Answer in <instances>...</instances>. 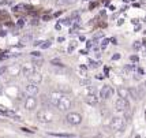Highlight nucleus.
Masks as SVG:
<instances>
[{
	"mask_svg": "<svg viewBox=\"0 0 146 138\" xmlns=\"http://www.w3.org/2000/svg\"><path fill=\"white\" fill-rule=\"evenodd\" d=\"M48 135H52V137L56 138H74L72 134H66V133H48Z\"/></svg>",
	"mask_w": 146,
	"mask_h": 138,
	"instance_id": "obj_14",
	"label": "nucleus"
},
{
	"mask_svg": "<svg viewBox=\"0 0 146 138\" xmlns=\"http://www.w3.org/2000/svg\"><path fill=\"white\" fill-rule=\"evenodd\" d=\"M112 59H113V60H116V59H120V53H115L113 56H112Z\"/></svg>",
	"mask_w": 146,
	"mask_h": 138,
	"instance_id": "obj_26",
	"label": "nucleus"
},
{
	"mask_svg": "<svg viewBox=\"0 0 146 138\" xmlns=\"http://www.w3.org/2000/svg\"><path fill=\"white\" fill-rule=\"evenodd\" d=\"M79 73H81L82 75H86V74H88V67H86L85 64H81V66H79Z\"/></svg>",
	"mask_w": 146,
	"mask_h": 138,
	"instance_id": "obj_18",
	"label": "nucleus"
},
{
	"mask_svg": "<svg viewBox=\"0 0 146 138\" xmlns=\"http://www.w3.org/2000/svg\"><path fill=\"white\" fill-rule=\"evenodd\" d=\"M27 79H29V82L38 85V83H41V82H42V74H41V73H38V71H34L30 77H27Z\"/></svg>",
	"mask_w": 146,
	"mask_h": 138,
	"instance_id": "obj_11",
	"label": "nucleus"
},
{
	"mask_svg": "<svg viewBox=\"0 0 146 138\" xmlns=\"http://www.w3.org/2000/svg\"><path fill=\"white\" fill-rule=\"evenodd\" d=\"M76 0H55V4L56 6H70V4H74Z\"/></svg>",
	"mask_w": 146,
	"mask_h": 138,
	"instance_id": "obj_15",
	"label": "nucleus"
},
{
	"mask_svg": "<svg viewBox=\"0 0 146 138\" xmlns=\"http://www.w3.org/2000/svg\"><path fill=\"white\" fill-rule=\"evenodd\" d=\"M51 47V41H44V44H41V48L45 49V48H49Z\"/></svg>",
	"mask_w": 146,
	"mask_h": 138,
	"instance_id": "obj_23",
	"label": "nucleus"
},
{
	"mask_svg": "<svg viewBox=\"0 0 146 138\" xmlns=\"http://www.w3.org/2000/svg\"><path fill=\"white\" fill-rule=\"evenodd\" d=\"M112 94H113V89L112 86H109V85H104L100 90V97H101L102 100H108L112 97Z\"/></svg>",
	"mask_w": 146,
	"mask_h": 138,
	"instance_id": "obj_6",
	"label": "nucleus"
},
{
	"mask_svg": "<svg viewBox=\"0 0 146 138\" xmlns=\"http://www.w3.org/2000/svg\"><path fill=\"white\" fill-rule=\"evenodd\" d=\"M86 47H88V48L93 47V41H88V43H86Z\"/></svg>",
	"mask_w": 146,
	"mask_h": 138,
	"instance_id": "obj_28",
	"label": "nucleus"
},
{
	"mask_svg": "<svg viewBox=\"0 0 146 138\" xmlns=\"http://www.w3.org/2000/svg\"><path fill=\"white\" fill-rule=\"evenodd\" d=\"M101 37H104V33H102V31H98V33H96V34H94L93 41H96V40H98V38H101Z\"/></svg>",
	"mask_w": 146,
	"mask_h": 138,
	"instance_id": "obj_19",
	"label": "nucleus"
},
{
	"mask_svg": "<svg viewBox=\"0 0 146 138\" xmlns=\"http://www.w3.org/2000/svg\"><path fill=\"white\" fill-rule=\"evenodd\" d=\"M130 59H131L133 62H138V56H135V55H134V56H131Z\"/></svg>",
	"mask_w": 146,
	"mask_h": 138,
	"instance_id": "obj_27",
	"label": "nucleus"
},
{
	"mask_svg": "<svg viewBox=\"0 0 146 138\" xmlns=\"http://www.w3.org/2000/svg\"><path fill=\"white\" fill-rule=\"evenodd\" d=\"M117 94H119V97H120V99L128 100V97H130V89L124 88V86H120V88L117 89Z\"/></svg>",
	"mask_w": 146,
	"mask_h": 138,
	"instance_id": "obj_13",
	"label": "nucleus"
},
{
	"mask_svg": "<svg viewBox=\"0 0 146 138\" xmlns=\"http://www.w3.org/2000/svg\"><path fill=\"white\" fill-rule=\"evenodd\" d=\"M128 108H130L128 100H124V99H120V97L116 99V101H115V109L117 112H126Z\"/></svg>",
	"mask_w": 146,
	"mask_h": 138,
	"instance_id": "obj_5",
	"label": "nucleus"
},
{
	"mask_svg": "<svg viewBox=\"0 0 146 138\" xmlns=\"http://www.w3.org/2000/svg\"><path fill=\"white\" fill-rule=\"evenodd\" d=\"M32 55H33V56H37V57H40V55H41V53H40V52H32Z\"/></svg>",
	"mask_w": 146,
	"mask_h": 138,
	"instance_id": "obj_29",
	"label": "nucleus"
},
{
	"mask_svg": "<svg viewBox=\"0 0 146 138\" xmlns=\"http://www.w3.org/2000/svg\"><path fill=\"white\" fill-rule=\"evenodd\" d=\"M37 119H38V122H41V123H51V122H53V119H55V115H53L48 108H42V109H40L37 112Z\"/></svg>",
	"mask_w": 146,
	"mask_h": 138,
	"instance_id": "obj_2",
	"label": "nucleus"
},
{
	"mask_svg": "<svg viewBox=\"0 0 146 138\" xmlns=\"http://www.w3.org/2000/svg\"><path fill=\"white\" fill-rule=\"evenodd\" d=\"M85 101H86V104L88 105H92V107H96L97 104H98V97H97V94L96 93H92V94H86V97H85Z\"/></svg>",
	"mask_w": 146,
	"mask_h": 138,
	"instance_id": "obj_9",
	"label": "nucleus"
},
{
	"mask_svg": "<svg viewBox=\"0 0 146 138\" xmlns=\"http://www.w3.org/2000/svg\"><path fill=\"white\" fill-rule=\"evenodd\" d=\"M141 47H142V44H141L139 41H135V43H134V45H133V48H134V49H137V51L141 49Z\"/></svg>",
	"mask_w": 146,
	"mask_h": 138,
	"instance_id": "obj_22",
	"label": "nucleus"
},
{
	"mask_svg": "<svg viewBox=\"0 0 146 138\" xmlns=\"http://www.w3.org/2000/svg\"><path fill=\"white\" fill-rule=\"evenodd\" d=\"M94 138H102V135H101V134H97V135H96Z\"/></svg>",
	"mask_w": 146,
	"mask_h": 138,
	"instance_id": "obj_30",
	"label": "nucleus"
},
{
	"mask_svg": "<svg viewBox=\"0 0 146 138\" xmlns=\"http://www.w3.org/2000/svg\"><path fill=\"white\" fill-rule=\"evenodd\" d=\"M109 43V40L108 38H105L104 41H102V44H101V49H105V47H107V44Z\"/></svg>",
	"mask_w": 146,
	"mask_h": 138,
	"instance_id": "obj_24",
	"label": "nucleus"
},
{
	"mask_svg": "<svg viewBox=\"0 0 146 138\" xmlns=\"http://www.w3.org/2000/svg\"><path fill=\"white\" fill-rule=\"evenodd\" d=\"M66 120L71 126H78L82 123V115L78 112H68L66 115Z\"/></svg>",
	"mask_w": 146,
	"mask_h": 138,
	"instance_id": "obj_4",
	"label": "nucleus"
},
{
	"mask_svg": "<svg viewBox=\"0 0 146 138\" xmlns=\"http://www.w3.org/2000/svg\"><path fill=\"white\" fill-rule=\"evenodd\" d=\"M57 108H59V111H62V112H67V111H70V108L72 107V101H71L70 97H67V96H62L60 97V100L57 101Z\"/></svg>",
	"mask_w": 146,
	"mask_h": 138,
	"instance_id": "obj_3",
	"label": "nucleus"
},
{
	"mask_svg": "<svg viewBox=\"0 0 146 138\" xmlns=\"http://www.w3.org/2000/svg\"><path fill=\"white\" fill-rule=\"evenodd\" d=\"M25 92L29 94V96H37L38 92H40V89H38V85L29 82V83L25 86Z\"/></svg>",
	"mask_w": 146,
	"mask_h": 138,
	"instance_id": "obj_8",
	"label": "nucleus"
},
{
	"mask_svg": "<svg viewBox=\"0 0 146 138\" xmlns=\"http://www.w3.org/2000/svg\"><path fill=\"white\" fill-rule=\"evenodd\" d=\"M25 108L27 111H34L37 108V99L34 96H29L25 100Z\"/></svg>",
	"mask_w": 146,
	"mask_h": 138,
	"instance_id": "obj_7",
	"label": "nucleus"
},
{
	"mask_svg": "<svg viewBox=\"0 0 146 138\" xmlns=\"http://www.w3.org/2000/svg\"><path fill=\"white\" fill-rule=\"evenodd\" d=\"M81 85H82V86H86V88H89L90 86V79H82V81H81Z\"/></svg>",
	"mask_w": 146,
	"mask_h": 138,
	"instance_id": "obj_20",
	"label": "nucleus"
},
{
	"mask_svg": "<svg viewBox=\"0 0 146 138\" xmlns=\"http://www.w3.org/2000/svg\"><path fill=\"white\" fill-rule=\"evenodd\" d=\"M75 47H76V43H72V44L68 47V53H71V52L74 51V48H75Z\"/></svg>",
	"mask_w": 146,
	"mask_h": 138,
	"instance_id": "obj_25",
	"label": "nucleus"
},
{
	"mask_svg": "<svg viewBox=\"0 0 146 138\" xmlns=\"http://www.w3.org/2000/svg\"><path fill=\"white\" fill-rule=\"evenodd\" d=\"M32 40H33V37L30 34H27V36H23V37L21 38V43H22V44H27V43H30Z\"/></svg>",
	"mask_w": 146,
	"mask_h": 138,
	"instance_id": "obj_17",
	"label": "nucleus"
},
{
	"mask_svg": "<svg viewBox=\"0 0 146 138\" xmlns=\"http://www.w3.org/2000/svg\"><path fill=\"white\" fill-rule=\"evenodd\" d=\"M57 92H60V93H70L71 92V88L70 86H67V85H57Z\"/></svg>",
	"mask_w": 146,
	"mask_h": 138,
	"instance_id": "obj_16",
	"label": "nucleus"
},
{
	"mask_svg": "<svg viewBox=\"0 0 146 138\" xmlns=\"http://www.w3.org/2000/svg\"><path fill=\"white\" fill-rule=\"evenodd\" d=\"M21 66H18V64H11V66H8L7 67V74L11 77H17L21 74Z\"/></svg>",
	"mask_w": 146,
	"mask_h": 138,
	"instance_id": "obj_10",
	"label": "nucleus"
},
{
	"mask_svg": "<svg viewBox=\"0 0 146 138\" xmlns=\"http://www.w3.org/2000/svg\"><path fill=\"white\" fill-rule=\"evenodd\" d=\"M34 71H36V67L33 66L32 63H29V64H25V66H23V67L21 69V73H22V74H23L25 77H30L33 73H34Z\"/></svg>",
	"mask_w": 146,
	"mask_h": 138,
	"instance_id": "obj_12",
	"label": "nucleus"
},
{
	"mask_svg": "<svg viewBox=\"0 0 146 138\" xmlns=\"http://www.w3.org/2000/svg\"><path fill=\"white\" fill-rule=\"evenodd\" d=\"M124 126H126V119L123 116H113L109 123V129L111 131H121Z\"/></svg>",
	"mask_w": 146,
	"mask_h": 138,
	"instance_id": "obj_1",
	"label": "nucleus"
},
{
	"mask_svg": "<svg viewBox=\"0 0 146 138\" xmlns=\"http://www.w3.org/2000/svg\"><path fill=\"white\" fill-rule=\"evenodd\" d=\"M51 63L53 64V66H63V64L60 63V60H59V59H52Z\"/></svg>",
	"mask_w": 146,
	"mask_h": 138,
	"instance_id": "obj_21",
	"label": "nucleus"
}]
</instances>
